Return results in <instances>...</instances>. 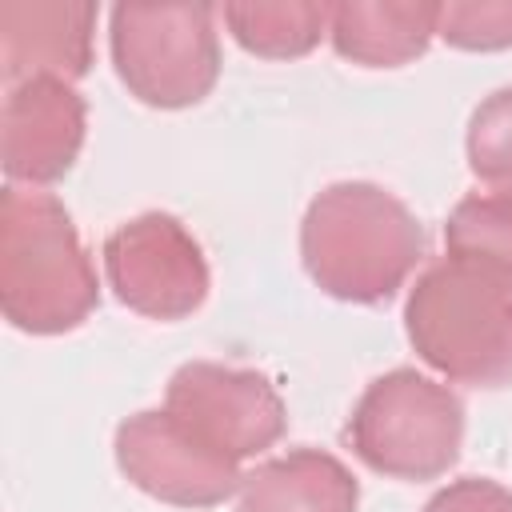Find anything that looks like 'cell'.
I'll return each mask as SVG.
<instances>
[{
    "label": "cell",
    "instance_id": "6da1fadb",
    "mask_svg": "<svg viewBox=\"0 0 512 512\" xmlns=\"http://www.w3.org/2000/svg\"><path fill=\"white\" fill-rule=\"evenodd\" d=\"M300 260L320 292L380 304L424 260V224L380 184L340 180L312 196L300 224Z\"/></svg>",
    "mask_w": 512,
    "mask_h": 512
},
{
    "label": "cell",
    "instance_id": "7a4b0ae2",
    "mask_svg": "<svg viewBox=\"0 0 512 512\" xmlns=\"http://www.w3.org/2000/svg\"><path fill=\"white\" fill-rule=\"evenodd\" d=\"M100 304L92 256L68 208L40 188L8 184L0 196V308L12 328L60 336Z\"/></svg>",
    "mask_w": 512,
    "mask_h": 512
},
{
    "label": "cell",
    "instance_id": "3957f363",
    "mask_svg": "<svg viewBox=\"0 0 512 512\" xmlns=\"http://www.w3.org/2000/svg\"><path fill=\"white\" fill-rule=\"evenodd\" d=\"M404 328L416 356L444 380L512 384V280L452 256L436 260L408 288Z\"/></svg>",
    "mask_w": 512,
    "mask_h": 512
},
{
    "label": "cell",
    "instance_id": "277c9868",
    "mask_svg": "<svg viewBox=\"0 0 512 512\" xmlns=\"http://www.w3.org/2000/svg\"><path fill=\"white\" fill-rule=\"evenodd\" d=\"M344 436L380 476L436 480L460 456L464 404L448 384L416 368H392L360 392Z\"/></svg>",
    "mask_w": 512,
    "mask_h": 512
},
{
    "label": "cell",
    "instance_id": "5b68a950",
    "mask_svg": "<svg viewBox=\"0 0 512 512\" xmlns=\"http://www.w3.org/2000/svg\"><path fill=\"white\" fill-rule=\"evenodd\" d=\"M108 48L120 84L148 108L200 104L220 80L216 8L208 4H116Z\"/></svg>",
    "mask_w": 512,
    "mask_h": 512
},
{
    "label": "cell",
    "instance_id": "8992f818",
    "mask_svg": "<svg viewBox=\"0 0 512 512\" xmlns=\"http://www.w3.org/2000/svg\"><path fill=\"white\" fill-rule=\"evenodd\" d=\"M104 276L116 300L148 320H184L208 296V260L168 212L124 220L104 240Z\"/></svg>",
    "mask_w": 512,
    "mask_h": 512
},
{
    "label": "cell",
    "instance_id": "52a82bcc",
    "mask_svg": "<svg viewBox=\"0 0 512 512\" xmlns=\"http://www.w3.org/2000/svg\"><path fill=\"white\" fill-rule=\"evenodd\" d=\"M164 412L236 464L272 448L288 428L284 400L268 376L216 360L180 364L168 380Z\"/></svg>",
    "mask_w": 512,
    "mask_h": 512
},
{
    "label": "cell",
    "instance_id": "ba28073f",
    "mask_svg": "<svg viewBox=\"0 0 512 512\" xmlns=\"http://www.w3.org/2000/svg\"><path fill=\"white\" fill-rule=\"evenodd\" d=\"M116 468L160 504L216 508L240 492V464L196 440L164 408L136 412L116 428Z\"/></svg>",
    "mask_w": 512,
    "mask_h": 512
},
{
    "label": "cell",
    "instance_id": "9c48e42d",
    "mask_svg": "<svg viewBox=\"0 0 512 512\" xmlns=\"http://www.w3.org/2000/svg\"><path fill=\"white\" fill-rule=\"evenodd\" d=\"M88 112L64 80H24L8 88L0 116V156L8 184L40 188L68 176L84 148Z\"/></svg>",
    "mask_w": 512,
    "mask_h": 512
},
{
    "label": "cell",
    "instance_id": "30bf717a",
    "mask_svg": "<svg viewBox=\"0 0 512 512\" xmlns=\"http://www.w3.org/2000/svg\"><path fill=\"white\" fill-rule=\"evenodd\" d=\"M96 4L68 0H8L0 4V64L4 84L80 80L92 68Z\"/></svg>",
    "mask_w": 512,
    "mask_h": 512
},
{
    "label": "cell",
    "instance_id": "8fae6325",
    "mask_svg": "<svg viewBox=\"0 0 512 512\" xmlns=\"http://www.w3.org/2000/svg\"><path fill=\"white\" fill-rule=\"evenodd\" d=\"M440 4L424 0H348L332 4V48L360 68H400L436 36Z\"/></svg>",
    "mask_w": 512,
    "mask_h": 512
},
{
    "label": "cell",
    "instance_id": "7c38bea8",
    "mask_svg": "<svg viewBox=\"0 0 512 512\" xmlns=\"http://www.w3.org/2000/svg\"><path fill=\"white\" fill-rule=\"evenodd\" d=\"M236 496V512H356L360 504L352 472L320 448L264 460L240 480Z\"/></svg>",
    "mask_w": 512,
    "mask_h": 512
},
{
    "label": "cell",
    "instance_id": "4fadbf2b",
    "mask_svg": "<svg viewBox=\"0 0 512 512\" xmlns=\"http://www.w3.org/2000/svg\"><path fill=\"white\" fill-rule=\"evenodd\" d=\"M232 40L264 60H292L304 56L328 36L332 4L312 0H248V4H224L220 8Z\"/></svg>",
    "mask_w": 512,
    "mask_h": 512
},
{
    "label": "cell",
    "instance_id": "5bb4252c",
    "mask_svg": "<svg viewBox=\"0 0 512 512\" xmlns=\"http://www.w3.org/2000/svg\"><path fill=\"white\" fill-rule=\"evenodd\" d=\"M444 244L452 260L512 280V192L464 196L444 224Z\"/></svg>",
    "mask_w": 512,
    "mask_h": 512
},
{
    "label": "cell",
    "instance_id": "9a60e30c",
    "mask_svg": "<svg viewBox=\"0 0 512 512\" xmlns=\"http://www.w3.org/2000/svg\"><path fill=\"white\" fill-rule=\"evenodd\" d=\"M468 168L496 192H512V88L484 96L468 120Z\"/></svg>",
    "mask_w": 512,
    "mask_h": 512
},
{
    "label": "cell",
    "instance_id": "2e32d148",
    "mask_svg": "<svg viewBox=\"0 0 512 512\" xmlns=\"http://www.w3.org/2000/svg\"><path fill=\"white\" fill-rule=\"evenodd\" d=\"M436 36L460 52L512 48V0H452L440 4Z\"/></svg>",
    "mask_w": 512,
    "mask_h": 512
},
{
    "label": "cell",
    "instance_id": "e0dca14e",
    "mask_svg": "<svg viewBox=\"0 0 512 512\" xmlns=\"http://www.w3.org/2000/svg\"><path fill=\"white\" fill-rule=\"evenodd\" d=\"M424 512H512V492L484 476H464L440 488Z\"/></svg>",
    "mask_w": 512,
    "mask_h": 512
}]
</instances>
